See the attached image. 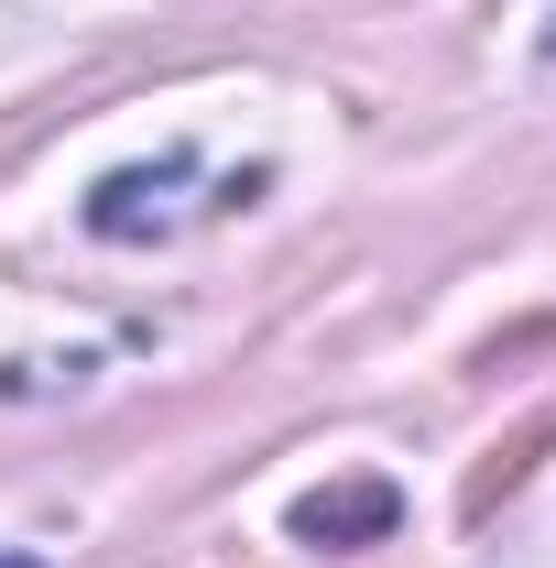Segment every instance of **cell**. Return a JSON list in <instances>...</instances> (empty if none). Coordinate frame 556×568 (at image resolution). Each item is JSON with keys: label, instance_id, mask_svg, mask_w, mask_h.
Listing matches in <instances>:
<instances>
[{"label": "cell", "instance_id": "obj_3", "mask_svg": "<svg viewBox=\"0 0 556 568\" xmlns=\"http://www.w3.org/2000/svg\"><path fill=\"white\" fill-rule=\"evenodd\" d=\"M546 67H556V22H546Z\"/></svg>", "mask_w": 556, "mask_h": 568}, {"label": "cell", "instance_id": "obj_4", "mask_svg": "<svg viewBox=\"0 0 556 568\" xmlns=\"http://www.w3.org/2000/svg\"><path fill=\"white\" fill-rule=\"evenodd\" d=\"M0 568H33V558H0Z\"/></svg>", "mask_w": 556, "mask_h": 568}, {"label": "cell", "instance_id": "obj_2", "mask_svg": "<svg viewBox=\"0 0 556 568\" xmlns=\"http://www.w3.org/2000/svg\"><path fill=\"white\" fill-rule=\"evenodd\" d=\"M393 514H404L393 481H328V493L295 503V536L306 547H371V536H393Z\"/></svg>", "mask_w": 556, "mask_h": 568}, {"label": "cell", "instance_id": "obj_1", "mask_svg": "<svg viewBox=\"0 0 556 568\" xmlns=\"http://www.w3.org/2000/svg\"><path fill=\"white\" fill-rule=\"evenodd\" d=\"M186 175H197L186 153L132 164V175H99V186H87V230H99V241H142V230H164V197H175Z\"/></svg>", "mask_w": 556, "mask_h": 568}]
</instances>
